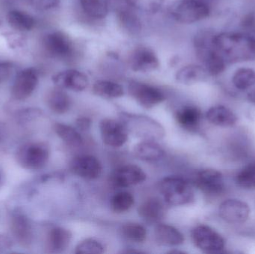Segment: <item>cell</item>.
I'll return each instance as SVG.
<instances>
[{
	"label": "cell",
	"mask_w": 255,
	"mask_h": 254,
	"mask_svg": "<svg viewBox=\"0 0 255 254\" xmlns=\"http://www.w3.org/2000/svg\"><path fill=\"white\" fill-rule=\"evenodd\" d=\"M247 98H248L249 101L255 106V86L249 90Z\"/></svg>",
	"instance_id": "43"
},
{
	"label": "cell",
	"mask_w": 255,
	"mask_h": 254,
	"mask_svg": "<svg viewBox=\"0 0 255 254\" xmlns=\"http://www.w3.org/2000/svg\"><path fill=\"white\" fill-rule=\"evenodd\" d=\"M128 4L133 8L145 13H157L163 5V0H127Z\"/></svg>",
	"instance_id": "35"
},
{
	"label": "cell",
	"mask_w": 255,
	"mask_h": 254,
	"mask_svg": "<svg viewBox=\"0 0 255 254\" xmlns=\"http://www.w3.org/2000/svg\"><path fill=\"white\" fill-rule=\"evenodd\" d=\"M207 119L216 126L232 127L235 125L238 120L235 113L227 107L223 105L214 106L207 112Z\"/></svg>",
	"instance_id": "21"
},
{
	"label": "cell",
	"mask_w": 255,
	"mask_h": 254,
	"mask_svg": "<svg viewBox=\"0 0 255 254\" xmlns=\"http://www.w3.org/2000/svg\"><path fill=\"white\" fill-rule=\"evenodd\" d=\"M105 246L94 239H87L79 243L76 248V254H103Z\"/></svg>",
	"instance_id": "36"
},
{
	"label": "cell",
	"mask_w": 255,
	"mask_h": 254,
	"mask_svg": "<svg viewBox=\"0 0 255 254\" xmlns=\"http://www.w3.org/2000/svg\"><path fill=\"white\" fill-rule=\"evenodd\" d=\"M84 13L96 19L106 17L109 12V0H80Z\"/></svg>",
	"instance_id": "29"
},
{
	"label": "cell",
	"mask_w": 255,
	"mask_h": 254,
	"mask_svg": "<svg viewBox=\"0 0 255 254\" xmlns=\"http://www.w3.org/2000/svg\"><path fill=\"white\" fill-rule=\"evenodd\" d=\"M159 187L165 201L170 205H186L194 199L193 188L181 177H166L161 180Z\"/></svg>",
	"instance_id": "3"
},
{
	"label": "cell",
	"mask_w": 255,
	"mask_h": 254,
	"mask_svg": "<svg viewBox=\"0 0 255 254\" xmlns=\"http://www.w3.org/2000/svg\"><path fill=\"white\" fill-rule=\"evenodd\" d=\"M93 92L97 96L107 99L121 98L124 94L121 85L108 80L97 81L93 86Z\"/></svg>",
	"instance_id": "28"
},
{
	"label": "cell",
	"mask_w": 255,
	"mask_h": 254,
	"mask_svg": "<svg viewBox=\"0 0 255 254\" xmlns=\"http://www.w3.org/2000/svg\"><path fill=\"white\" fill-rule=\"evenodd\" d=\"M11 230L15 239L21 246L28 247L32 243V228L26 216L22 214L13 216Z\"/></svg>",
	"instance_id": "18"
},
{
	"label": "cell",
	"mask_w": 255,
	"mask_h": 254,
	"mask_svg": "<svg viewBox=\"0 0 255 254\" xmlns=\"http://www.w3.org/2000/svg\"><path fill=\"white\" fill-rule=\"evenodd\" d=\"M139 216L148 223H156L164 217L166 209L157 198H151L144 201L138 209Z\"/></svg>",
	"instance_id": "19"
},
{
	"label": "cell",
	"mask_w": 255,
	"mask_h": 254,
	"mask_svg": "<svg viewBox=\"0 0 255 254\" xmlns=\"http://www.w3.org/2000/svg\"><path fill=\"white\" fill-rule=\"evenodd\" d=\"M52 79L57 87L74 92H82L88 87L89 84L88 76L75 69L59 72L54 75Z\"/></svg>",
	"instance_id": "11"
},
{
	"label": "cell",
	"mask_w": 255,
	"mask_h": 254,
	"mask_svg": "<svg viewBox=\"0 0 255 254\" xmlns=\"http://www.w3.org/2000/svg\"><path fill=\"white\" fill-rule=\"evenodd\" d=\"M42 115V110L37 108H26L19 110L16 113V118L18 122L21 123H27L40 117Z\"/></svg>",
	"instance_id": "38"
},
{
	"label": "cell",
	"mask_w": 255,
	"mask_h": 254,
	"mask_svg": "<svg viewBox=\"0 0 255 254\" xmlns=\"http://www.w3.org/2000/svg\"><path fill=\"white\" fill-rule=\"evenodd\" d=\"M12 246H13V241L11 239L5 234H0V253H3L11 249Z\"/></svg>",
	"instance_id": "40"
},
{
	"label": "cell",
	"mask_w": 255,
	"mask_h": 254,
	"mask_svg": "<svg viewBox=\"0 0 255 254\" xmlns=\"http://www.w3.org/2000/svg\"><path fill=\"white\" fill-rule=\"evenodd\" d=\"M0 183H1V176H0Z\"/></svg>",
	"instance_id": "44"
},
{
	"label": "cell",
	"mask_w": 255,
	"mask_h": 254,
	"mask_svg": "<svg viewBox=\"0 0 255 254\" xmlns=\"http://www.w3.org/2000/svg\"><path fill=\"white\" fill-rule=\"evenodd\" d=\"M133 154L142 161H160L164 157L165 152L161 146L152 141H143L138 143L133 148Z\"/></svg>",
	"instance_id": "22"
},
{
	"label": "cell",
	"mask_w": 255,
	"mask_h": 254,
	"mask_svg": "<svg viewBox=\"0 0 255 254\" xmlns=\"http://www.w3.org/2000/svg\"><path fill=\"white\" fill-rule=\"evenodd\" d=\"M13 64L10 62H0V82L9 79L13 70Z\"/></svg>",
	"instance_id": "39"
},
{
	"label": "cell",
	"mask_w": 255,
	"mask_h": 254,
	"mask_svg": "<svg viewBox=\"0 0 255 254\" xmlns=\"http://www.w3.org/2000/svg\"><path fill=\"white\" fill-rule=\"evenodd\" d=\"M43 47L52 58H70L74 52V45L70 37L62 31L49 33L43 40Z\"/></svg>",
	"instance_id": "8"
},
{
	"label": "cell",
	"mask_w": 255,
	"mask_h": 254,
	"mask_svg": "<svg viewBox=\"0 0 255 254\" xmlns=\"http://www.w3.org/2000/svg\"><path fill=\"white\" fill-rule=\"evenodd\" d=\"M160 66L158 57L151 48L139 46L130 55V67L132 70L140 73H150Z\"/></svg>",
	"instance_id": "15"
},
{
	"label": "cell",
	"mask_w": 255,
	"mask_h": 254,
	"mask_svg": "<svg viewBox=\"0 0 255 254\" xmlns=\"http://www.w3.org/2000/svg\"><path fill=\"white\" fill-rule=\"evenodd\" d=\"M231 81L234 87L238 90H250L255 86V69L249 66H241L235 69Z\"/></svg>",
	"instance_id": "20"
},
{
	"label": "cell",
	"mask_w": 255,
	"mask_h": 254,
	"mask_svg": "<svg viewBox=\"0 0 255 254\" xmlns=\"http://www.w3.org/2000/svg\"><path fill=\"white\" fill-rule=\"evenodd\" d=\"M72 234L63 228H53L48 236V249L52 253L64 252L71 241Z\"/></svg>",
	"instance_id": "23"
},
{
	"label": "cell",
	"mask_w": 255,
	"mask_h": 254,
	"mask_svg": "<svg viewBox=\"0 0 255 254\" xmlns=\"http://www.w3.org/2000/svg\"><path fill=\"white\" fill-rule=\"evenodd\" d=\"M7 125L4 122H0V143L3 141L7 135Z\"/></svg>",
	"instance_id": "42"
},
{
	"label": "cell",
	"mask_w": 255,
	"mask_h": 254,
	"mask_svg": "<svg viewBox=\"0 0 255 254\" xmlns=\"http://www.w3.org/2000/svg\"><path fill=\"white\" fill-rule=\"evenodd\" d=\"M191 237L195 246L205 253H220L224 249V239L211 227H196L192 231Z\"/></svg>",
	"instance_id": "7"
},
{
	"label": "cell",
	"mask_w": 255,
	"mask_h": 254,
	"mask_svg": "<svg viewBox=\"0 0 255 254\" xmlns=\"http://www.w3.org/2000/svg\"><path fill=\"white\" fill-rule=\"evenodd\" d=\"M155 237L159 243L166 246H180L184 241V236L178 229L167 225L156 227Z\"/></svg>",
	"instance_id": "24"
},
{
	"label": "cell",
	"mask_w": 255,
	"mask_h": 254,
	"mask_svg": "<svg viewBox=\"0 0 255 254\" xmlns=\"http://www.w3.org/2000/svg\"><path fill=\"white\" fill-rule=\"evenodd\" d=\"M47 104L53 113L64 114L70 110L72 101L70 97L62 89L57 88L48 94Z\"/></svg>",
	"instance_id": "26"
},
{
	"label": "cell",
	"mask_w": 255,
	"mask_h": 254,
	"mask_svg": "<svg viewBox=\"0 0 255 254\" xmlns=\"http://www.w3.org/2000/svg\"><path fill=\"white\" fill-rule=\"evenodd\" d=\"M219 213L220 217L229 223H244L250 216V209L241 200L228 199L220 204Z\"/></svg>",
	"instance_id": "16"
},
{
	"label": "cell",
	"mask_w": 255,
	"mask_h": 254,
	"mask_svg": "<svg viewBox=\"0 0 255 254\" xmlns=\"http://www.w3.org/2000/svg\"><path fill=\"white\" fill-rule=\"evenodd\" d=\"M122 233L127 240L134 243H142L146 239V229L139 224H126L123 226Z\"/></svg>",
	"instance_id": "34"
},
{
	"label": "cell",
	"mask_w": 255,
	"mask_h": 254,
	"mask_svg": "<svg viewBox=\"0 0 255 254\" xmlns=\"http://www.w3.org/2000/svg\"><path fill=\"white\" fill-rule=\"evenodd\" d=\"M214 49L228 67L255 61V36L241 30H224L214 34Z\"/></svg>",
	"instance_id": "1"
},
{
	"label": "cell",
	"mask_w": 255,
	"mask_h": 254,
	"mask_svg": "<svg viewBox=\"0 0 255 254\" xmlns=\"http://www.w3.org/2000/svg\"><path fill=\"white\" fill-rule=\"evenodd\" d=\"M70 167L76 175L88 180L98 178L103 171L100 161L91 155L76 157L72 161Z\"/></svg>",
	"instance_id": "14"
},
{
	"label": "cell",
	"mask_w": 255,
	"mask_h": 254,
	"mask_svg": "<svg viewBox=\"0 0 255 254\" xmlns=\"http://www.w3.org/2000/svg\"><path fill=\"white\" fill-rule=\"evenodd\" d=\"M175 118L181 127L193 131L199 127L202 119V113L196 107L186 106L177 111Z\"/></svg>",
	"instance_id": "25"
},
{
	"label": "cell",
	"mask_w": 255,
	"mask_h": 254,
	"mask_svg": "<svg viewBox=\"0 0 255 254\" xmlns=\"http://www.w3.org/2000/svg\"><path fill=\"white\" fill-rule=\"evenodd\" d=\"M38 84V73L33 67L19 72L12 88L13 98L19 101L26 99L35 90Z\"/></svg>",
	"instance_id": "9"
},
{
	"label": "cell",
	"mask_w": 255,
	"mask_h": 254,
	"mask_svg": "<svg viewBox=\"0 0 255 254\" xmlns=\"http://www.w3.org/2000/svg\"><path fill=\"white\" fill-rule=\"evenodd\" d=\"M211 6L202 0H181L172 9L175 21L190 25L205 20L211 16Z\"/></svg>",
	"instance_id": "4"
},
{
	"label": "cell",
	"mask_w": 255,
	"mask_h": 254,
	"mask_svg": "<svg viewBox=\"0 0 255 254\" xmlns=\"http://www.w3.org/2000/svg\"><path fill=\"white\" fill-rule=\"evenodd\" d=\"M7 20L11 28L19 31H30L35 25L32 16L20 10L9 12L7 15Z\"/></svg>",
	"instance_id": "30"
},
{
	"label": "cell",
	"mask_w": 255,
	"mask_h": 254,
	"mask_svg": "<svg viewBox=\"0 0 255 254\" xmlns=\"http://www.w3.org/2000/svg\"><path fill=\"white\" fill-rule=\"evenodd\" d=\"M49 158V148L43 143H26L20 146L16 153L18 164L25 169L31 171L43 169Z\"/></svg>",
	"instance_id": "5"
},
{
	"label": "cell",
	"mask_w": 255,
	"mask_h": 254,
	"mask_svg": "<svg viewBox=\"0 0 255 254\" xmlns=\"http://www.w3.org/2000/svg\"><path fill=\"white\" fill-rule=\"evenodd\" d=\"M120 25L128 34H137L142 29V23L137 15L130 7H122L118 11Z\"/></svg>",
	"instance_id": "27"
},
{
	"label": "cell",
	"mask_w": 255,
	"mask_h": 254,
	"mask_svg": "<svg viewBox=\"0 0 255 254\" xmlns=\"http://www.w3.org/2000/svg\"><path fill=\"white\" fill-rule=\"evenodd\" d=\"M54 130L57 135L69 146L78 147L82 146L83 143L82 136L75 128L70 125L56 123L54 125Z\"/></svg>",
	"instance_id": "31"
},
{
	"label": "cell",
	"mask_w": 255,
	"mask_h": 254,
	"mask_svg": "<svg viewBox=\"0 0 255 254\" xmlns=\"http://www.w3.org/2000/svg\"><path fill=\"white\" fill-rule=\"evenodd\" d=\"M236 183L244 189H255V163L244 167L236 176Z\"/></svg>",
	"instance_id": "32"
},
{
	"label": "cell",
	"mask_w": 255,
	"mask_h": 254,
	"mask_svg": "<svg viewBox=\"0 0 255 254\" xmlns=\"http://www.w3.org/2000/svg\"><path fill=\"white\" fill-rule=\"evenodd\" d=\"M210 77L208 72L202 64H188L178 70L175 80L184 85H192L204 82Z\"/></svg>",
	"instance_id": "17"
},
{
	"label": "cell",
	"mask_w": 255,
	"mask_h": 254,
	"mask_svg": "<svg viewBox=\"0 0 255 254\" xmlns=\"http://www.w3.org/2000/svg\"><path fill=\"white\" fill-rule=\"evenodd\" d=\"M215 32V30L205 28L198 31L193 38V47L196 57L210 77L221 76L229 67L214 49L213 39Z\"/></svg>",
	"instance_id": "2"
},
{
	"label": "cell",
	"mask_w": 255,
	"mask_h": 254,
	"mask_svg": "<svg viewBox=\"0 0 255 254\" xmlns=\"http://www.w3.org/2000/svg\"><path fill=\"white\" fill-rule=\"evenodd\" d=\"M145 179L146 174L140 167L128 164L115 170L112 173L111 181L117 187L126 188L142 183Z\"/></svg>",
	"instance_id": "12"
},
{
	"label": "cell",
	"mask_w": 255,
	"mask_h": 254,
	"mask_svg": "<svg viewBox=\"0 0 255 254\" xmlns=\"http://www.w3.org/2000/svg\"><path fill=\"white\" fill-rule=\"evenodd\" d=\"M130 96L144 108L150 109L165 100L163 92L158 88L138 81H131L128 85Z\"/></svg>",
	"instance_id": "6"
},
{
	"label": "cell",
	"mask_w": 255,
	"mask_h": 254,
	"mask_svg": "<svg viewBox=\"0 0 255 254\" xmlns=\"http://www.w3.org/2000/svg\"><path fill=\"white\" fill-rule=\"evenodd\" d=\"M76 126L80 131H85L91 128V119L86 117L79 118L76 122Z\"/></svg>",
	"instance_id": "41"
},
{
	"label": "cell",
	"mask_w": 255,
	"mask_h": 254,
	"mask_svg": "<svg viewBox=\"0 0 255 254\" xmlns=\"http://www.w3.org/2000/svg\"><path fill=\"white\" fill-rule=\"evenodd\" d=\"M25 4L40 10H49L58 7L60 0H22Z\"/></svg>",
	"instance_id": "37"
},
{
	"label": "cell",
	"mask_w": 255,
	"mask_h": 254,
	"mask_svg": "<svg viewBox=\"0 0 255 254\" xmlns=\"http://www.w3.org/2000/svg\"><path fill=\"white\" fill-rule=\"evenodd\" d=\"M100 128L103 143L111 147H121L128 138L125 125L114 119H103L100 122Z\"/></svg>",
	"instance_id": "10"
},
{
	"label": "cell",
	"mask_w": 255,
	"mask_h": 254,
	"mask_svg": "<svg viewBox=\"0 0 255 254\" xmlns=\"http://www.w3.org/2000/svg\"><path fill=\"white\" fill-rule=\"evenodd\" d=\"M195 184L205 195L211 196L220 195L225 189L223 174L214 169L199 171L195 178Z\"/></svg>",
	"instance_id": "13"
},
{
	"label": "cell",
	"mask_w": 255,
	"mask_h": 254,
	"mask_svg": "<svg viewBox=\"0 0 255 254\" xmlns=\"http://www.w3.org/2000/svg\"><path fill=\"white\" fill-rule=\"evenodd\" d=\"M134 204V198L128 192L117 193L111 201V207L115 213H122L130 210Z\"/></svg>",
	"instance_id": "33"
}]
</instances>
